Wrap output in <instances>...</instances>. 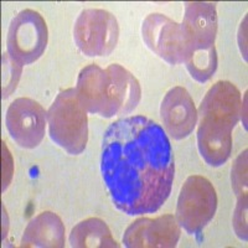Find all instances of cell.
Segmentation results:
<instances>
[{
    "label": "cell",
    "instance_id": "3957f363",
    "mask_svg": "<svg viewBox=\"0 0 248 248\" xmlns=\"http://www.w3.org/2000/svg\"><path fill=\"white\" fill-rule=\"evenodd\" d=\"M75 90L82 107L105 118L129 114L141 97L138 79L118 63L106 70L96 63L86 66L78 74Z\"/></svg>",
    "mask_w": 248,
    "mask_h": 248
},
{
    "label": "cell",
    "instance_id": "9a60e30c",
    "mask_svg": "<svg viewBox=\"0 0 248 248\" xmlns=\"http://www.w3.org/2000/svg\"><path fill=\"white\" fill-rule=\"evenodd\" d=\"M186 68L195 81L205 83L215 75L218 65L215 46L202 48H190L185 57Z\"/></svg>",
    "mask_w": 248,
    "mask_h": 248
},
{
    "label": "cell",
    "instance_id": "ac0fdd59",
    "mask_svg": "<svg viewBox=\"0 0 248 248\" xmlns=\"http://www.w3.org/2000/svg\"><path fill=\"white\" fill-rule=\"evenodd\" d=\"M233 230L242 241H247V195L240 196L233 214Z\"/></svg>",
    "mask_w": 248,
    "mask_h": 248
},
{
    "label": "cell",
    "instance_id": "6da1fadb",
    "mask_svg": "<svg viewBox=\"0 0 248 248\" xmlns=\"http://www.w3.org/2000/svg\"><path fill=\"white\" fill-rule=\"evenodd\" d=\"M101 171L119 211L129 216L156 212L170 196L175 176L167 133L143 116L113 122L102 140Z\"/></svg>",
    "mask_w": 248,
    "mask_h": 248
},
{
    "label": "cell",
    "instance_id": "7a4b0ae2",
    "mask_svg": "<svg viewBox=\"0 0 248 248\" xmlns=\"http://www.w3.org/2000/svg\"><path fill=\"white\" fill-rule=\"evenodd\" d=\"M241 92L229 81L211 86L198 110V148L210 167L218 168L232 152V129L240 121Z\"/></svg>",
    "mask_w": 248,
    "mask_h": 248
},
{
    "label": "cell",
    "instance_id": "9c48e42d",
    "mask_svg": "<svg viewBox=\"0 0 248 248\" xmlns=\"http://www.w3.org/2000/svg\"><path fill=\"white\" fill-rule=\"evenodd\" d=\"M47 113L39 102L16 98L6 110V128L13 140L25 149H34L45 136Z\"/></svg>",
    "mask_w": 248,
    "mask_h": 248
},
{
    "label": "cell",
    "instance_id": "30bf717a",
    "mask_svg": "<svg viewBox=\"0 0 248 248\" xmlns=\"http://www.w3.org/2000/svg\"><path fill=\"white\" fill-rule=\"evenodd\" d=\"M180 238V225L172 215L148 218L141 217L125 230L123 243L129 248H171Z\"/></svg>",
    "mask_w": 248,
    "mask_h": 248
},
{
    "label": "cell",
    "instance_id": "5b68a950",
    "mask_svg": "<svg viewBox=\"0 0 248 248\" xmlns=\"http://www.w3.org/2000/svg\"><path fill=\"white\" fill-rule=\"evenodd\" d=\"M217 194L211 181L200 175L186 179L176 206V221L189 234H199L214 218Z\"/></svg>",
    "mask_w": 248,
    "mask_h": 248
},
{
    "label": "cell",
    "instance_id": "ba28073f",
    "mask_svg": "<svg viewBox=\"0 0 248 248\" xmlns=\"http://www.w3.org/2000/svg\"><path fill=\"white\" fill-rule=\"evenodd\" d=\"M141 36L145 45L164 61L170 65L184 63L187 45L181 24L167 15L154 13L143 21Z\"/></svg>",
    "mask_w": 248,
    "mask_h": 248
},
{
    "label": "cell",
    "instance_id": "52a82bcc",
    "mask_svg": "<svg viewBox=\"0 0 248 248\" xmlns=\"http://www.w3.org/2000/svg\"><path fill=\"white\" fill-rule=\"evenodd\" d=\"M48 40L46 21L35 10L25 9L12 20L6 37L8 54L20 65H30L45 52Z\"/></svg>",
    "mask_w": 248,
    "mask_h": 248
},
{
    "label": "cell",
    "instance_id": "8992f818",
    "mask_svg": "<svg viewBox=\"0 0 248 248\" xmlns=\"http://www.w3.org/2000/svg\"><path fill=\"white\" fill-rule=\"evenodd\" d=\"M118 37L116 16L103 9H85L75 21V44L88 57L108 56L116 48Z\"/></svg>",
    "mask_w": 248,
    "mask_h": 248
},
{
    "label": "cell",
    "instance_id": "7c38bea8",
    "mask_svg": "<svg viewBox=\"0 0 248 248\" xmlns=\"http://www.w3.org/2000/svg\"><path fill=\"white\" fill-rule=\"evenodd\" d=\"M187 51L215 46L217 35L216 4L206 1H189L185 4L183 23Z\"/></svg>",
    "mask_w": 248,
    "mask_h": 248
},
{
    "label": "cell",
    "instance_id": "2e32d148",
    "mask_svg": "<svg viewBox=\"0 0 248 248\" xmlns=\"http://www.w3.org/2000/svg\"><path fill=\"white\" fill-rule=\"evenodd\" d=\"M23 66L6 52L3 54V98H8L17 87Z\"/></svg>",
    "mask_w": 248,
    "mask_h": 248
},
{
    "label": "cell",
    "instance_id": "5bb4252c",
    "mask_svg": "<svg viewBox=\"0 0 248 248\" xmlns=\"http://www.w3.org/2000/svg\"><path fill=\"white\" fill-rule=\"evenodd\" d=\"M70 245L81 248L119 247L105 221L96 217H90L75 226L70 233Z\"/></svg>",
    "mask_w": 248,
    "mask_h": 248
},
{
    "label": "cell",
    "instance_id": "8fae6325",
    "mask_svg": "<svg viewBox=\"0 0 248 248\" xmlns=\"http://www.w3.org/2000/svg\"><path fill=\"white\" fill-rule=\"evenodd\" d=\"M160 117L165 132L176 140L189 137L198 124V110L190 93L176 86L164 96Z\"/></svg>",
    "mask_w": 248,
    "mask_h": 248
},
{
    "label": "cell",
    "instance_id": "277c9868",
    "mask_svg": "<svg viewBox=\"0 0 248 248\" xmlns=\"http://www.w3.org/2000/svg\"><path fill=\"white\" fill-rule=\"evenodd\" d=\"M48 136L55 144L71 155L85 150L88 140L87 110L82 107L75 88L57 94L47 110Z\"/></svg>",
    "mask_w": 248,
    "mask_h": 248
},
{
    "label": "cell",
    "instance_id": "e0dca14e",
    "mask_svg": "<svg viewBox=\"0 0 248 248\" xmlns=\"http://www.w3.org/2000/svg\"><path fill=\"white\" fill-rule=\"evenodd\" d=\"M232 189L237 198L247 195V150L241 153L232 167Z\"/></svg>",
    "mask_w": 248,
    "mask_h": 248
},
{
    "label": "cell",
    "instance_id": "4fadbf2b",
    "mask_svg": "<svg viewBox=\"0 0 248 248\" xmlns=\"http://www.w3.org/2000/svg\"><path fill=\"white\" fill-rule=\"evenodd\" d=\"M21 247H52L65 246V226L56 214L45 211L29 222L21 238Z\"/></svg>",
    "mask_w": 248,
    "mask_h": 248
}]
</instances>
